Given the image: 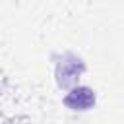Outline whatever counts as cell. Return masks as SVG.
Segmentation results:
<instances>
[{"label": "cell", "instance_id": "obj_1", "mask_svg": "<svg viewBox=\"0 0 124 124\" xmlns=\"http://www.w3.org/2000/svg\"><path fill=\"white\" fill-rule=\"evenodd\" d=\"M93 103H95V93L89 87H74L64 97V105L72 110H87L89 107H93Z\"/></svg>", "mask_w": 124, "mask_h": 124}]
</instances>
